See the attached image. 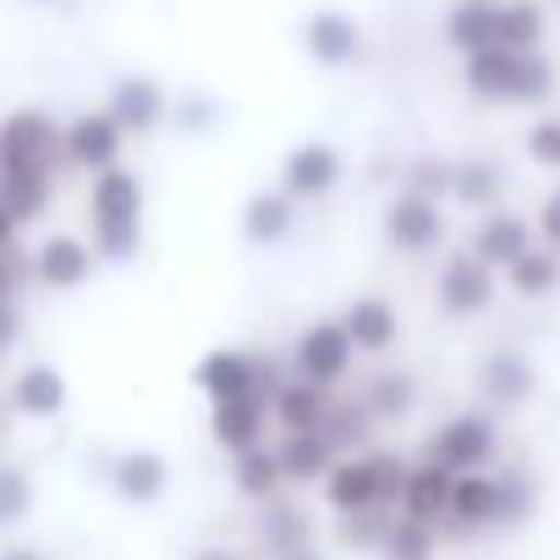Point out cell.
Wrapping results in <instances>:
<instances>
[{
  "mask_svg": "<svg viewBox=\"0 0 560 560\" xmlns=\"http://www.w3.org/2000/svg\"><path fill=\"white\" fill-rule=\"evenodd\" d=\"M287 363L269 358V352H247V347H214L192 363V390L203 401H231V396H264L275 407L280 385H287Z\"/></svg>",
  "mask_w": 560,
  "mask_h": 560,
  "instance_id": "1",
  "label": "cell"
},
{
  "mask_svg": "<svg viewBox=\"0 0 560 560\" xmlns=\"http://www.w3.org/2000/svg\"><path fill=\"white\" fill-rule=\"evenodd\" d=\"M67 165V121L39 105H23L0 127V182L12 176H56Z\"/></svg>",
  "mask_w": 560,
  "mask_h": 560,
  "instance_id": "2",
  "label": "cell"
},
{
  "mask_svg": "<svg viewBox=\"0 0 560 560\" xmlns=\"http://www.w3.org/2000/svg\"><path fill=\"white\" fill-rule=\"evenodd\" d=\"M494 275H500V269L483 264L472 247L445 253L440 280H434V303H440V314H451V319H478V314H489L494 298H500V280H494Z\"/></svg>",
  "mask_w": 560,
  "mask_h": 560,
  "instance_id": "3",
  "label": "cell"
},
{
  "mask_svg": "<svg viewBox=\"0 0 560 560\" xmlns=\"http://www.w3.org/2000/svg\"><path fill=\"white\" fill-rule=\"evenodd\" d=\"M423 456L445 462L451 472H483L500 462V423L489 412H456L423 440Z\"/></svg>",
  "mask_w": 560,
  "mask_h": 560,
  "instance_id": "4",
  "label": "cell"
},
{
  "mask_svg": "<svg viewBox=\"0 0 560 560\" xmlns=\"http://www.w3.org/2000/svg\"><path fill=\"white\" fill-rule=\"evenodd\" d=\"M380 231H385V242H390L396 253L423 258V253H434V247L445 242V203H440V198H429V192L401 187V192L385 203Z\"/></svg>",
  "mask_w": 560,
  "mask_h": 560,
  "instance_id": "5",
  "label": "cell"
},
{
  "mask_svg": "<svg viewBox=\"0 0 560 560\" xmlns=\"http://www.w3.org/2000/svg\"><path fill=\"white\" fill-rule=\"evenodd\" d=\"M352 358H358V347H352L341 314H336V319H314V325H303L298 341H292V374L319 380V385H341V380L352 374Z\"/></svg>",
  "mask_w": 560,
  "mask_h": 560,
  "instance_id": "6",
  "label": "cell"
},
{
  "mask_svg": "<svg viewBox=\"0 0 560 560\" xmlns=\"http://www.w3.org/2000/svg\"><path fill=\"white\" fill-rule=\"evenodd\" d=\"M347 176V160L336 143L325 138H303L287 149V160H280V187H287L298 203H314V198H330Z\"/></svg>",
  "mask_w": 560,
  "mask_h": 560,
  "instance_id": "7",
  "label": "cell"
},
{
  "mask_svg": "<svg viewBox=\"0 0 560 560\" xmlns=\"http://www.w3.org/2000/svg\"><path fill=\"white\" fill-rule=\"evenodd\" d=\"M298 39H303L308 61H319V67H330V72L358 67V61H363V50H369L363 23H358L352 12H336V7L308 12V18H303V28H298Z\"/></svg>",
  "mask_w": 560,
  "mask_h": 560,
  "instance_id": "8",
  "label": "cell"
},
{
  "mask_svg": "<svg viewBox=\"0 0 560 560\" xmlns=\"http://www.w3.org/2000/svg\"><path fill=\"white\" fill-rule=\"evenodd\" d=\"M483 527H505V478L494 467L483 472H456V500L445 516V533H483Z\"/></svg>",
  "mask_w": 560,
  "mask_h": 560,
  "instance_id": "9",
  "label": "cell"
},
{
  "mask_svg": "<svg viewBox=\"0 0 560 560\" xmlns=\"http://www.w3.org/2000/svg\"><path fill=\"white\" fill-rule=\"evenodd\" d=\"M94 264H100L94 242H83V236H72V231H50V236L34 242L39 292H78V287H89Z\"/></svg>",
  "mask_w": 560,
  "mask_h": 560,
  "instance_id": "10",
  "label": "cell"
},
{
  "mask_svg": "<svg viewBox=\"0 0 560 560\" xmlns=\"http://www.w3.org/2000/svg\"><path fill=\"white\" fill-rule=\"evenodd\" d=\"M522 61H527V50H511V45L472 50V56H462V83L483 105H516L522 100Z\"/></svg>",
  "mask_w": 560,
  "mask_h": 560,
  "instance_id": "11",
  "label": "cell"
},
{
  "mask_svg": "<svg viewBox=\"0 0 560 560\" xmlns=\"http://www.w3.org/2000/svg\"><path fill=\"white\" fill-rule=\"evenodd\" d=\"M121 143H127V132H121V121L110 110H78L67 121V165L72 171L100 176V171L121 165Z\"/></svg>",
  "mask_w": 560,
  "mask_h": 560,
  "instance_id": "12",
  "label": "cell"
},
{
  "mask_svg": "<svg viewBox=\"0 0 560 560\" xmlns=\"http://www.w3.org/2000/svg\"><path fill=\"white\" fill-rule=\"evenodd\" d=\"M105 110L121 121V132H127V138H149V132H160V127H165V116H171V94H165L154 78L132 72V78H116V83H110Z\"/></svg>",
  "mask_w": 560,
  "mask_h": 560,
  "instance_id": "13",
  "label": "cell"
},
{
  "mask_svg": "<svg viewBox=\"0 0 560 560\" xmlns=\"http://www.w3.org/2000/svg\"><path fill=\"white\" fill-rule=\"evenodd\" d=\"M275 423V407L253 390V396H231V401H209V440L236 456V451H253L264 445V429Z\"/></svg>",
  "mask_w": 560,
  "mask_h": 560,
  "instance_id": "14",
  "label": "cell"
},
{
  "mask_svg": "<svg viewBox=\"0 0 560 560\" xmlns=\"http://www.w3.org/2000/svg\"><path fill=\"white\" fill-rule=\"evenodd\" d=\"M467 247H472L483 264H494V269L505 275V269L533 247V225H527L522 214H511V209H489V214H478V220H472Z\"/></svg>",
  "mask_w": 560,
  "mask_h": 560,
  "instance_id": "15",
  "label": "cell"
},
{
  "mask_svg": "<svg viewBox=\"0 0 560 560\" xmlns=\"http://www.w3.org/2000/svg\"><path fill=\"white\" fill-rule=\"evenodd\" d=\"M341 325H347V336H352V347L363 358H385L401 341V314L380 292H363V298L341 303Z\"/></svg>",
  "mask_w": 560,
  "mask_h": 560,
  "instance_id": "16",
  "label": "cell"
},
{
  "mask_svg": "<svg viewBox=\"0 0 560 560\" xmlns=\"http://www.w3.org/2000/svg\"><path fill=\"white\" fill-rule=\"evenodd\" d=\"M7 401L18 418H34V423L61 418L67 412V374L56 363H23L7 385Z\"/></svg>",
  "mask_w": 560,
  "mask_h": 560,
  "instance_id": "17",
  "label": "cell"
},
{
  "mask_svg": "<svg viewBox=\"0 0 560 560\" xmlns=\"http://www.w3.org/2000/svg\"><path fill=\"white\" fill-rule=\"evenodd\" d=\"M478 390L489 407L511 412V407H527L538 396V369L522 358V352H489L478 363Z\"/></svg>",
  "mask_w": 560,
  "mask_h": 560,
  "instance_id": "18",
  "label": "cell"
},
{
  "mask_svg": "<svg viewBox=\"0 0 560 560\" xmlns=\"http://www.w3.org/2000/svg\"><path fill=\"white\" fill-rule=\"evenodd\" d=\"M110 489L127 505H154L171 489V462L160 451H149V445H132V451H121L110 462Z\"/></svg>",
  "mask_w": 560,
  "mask_h": 560,
  "instance_id": "19",
  "label": "cell"
},
{
  "mask_svg": "<svg viewBox=\"0 0 560 560\" xmlns=\"http://www.w3.org/2000/svg\"><path fill=\"white\" fill-rule=\"evenodd\" d=\"M253 544H258V555L280 560V555H292V549L314 544V522H308V511H303L298 500H280V494H275V500H264V505H258Z\"/></svg>",
  "mask_w": 560,
  "mask_h": 560,
  "instance_id": "20",
  "label": "cell"
},
{
  "mask_svg": "<svg viewBox=\"0 0 560 560\" xmlns=\"http://www.w3.org/2000/svg\"><path fill=\"white\" fill-rule=\"evenodd\" d=\"M319 489H325V505H330L336 516H352V511L385 505V500H380V478H374L369 451H347V456L330 467V478H325Z\"/></svg>",
  "mask_w": 560,
  "mask_h": 560,
  "instance_id": "21",
  "label": "cell"
},
{
  "mask_svg": "<svg viewBox=\"0 0 560 560\" xmlns=\"http://www.w3.org/2000/svg\"><path fill=\"white\" fill-rule=\"evenodd\" d=\"M451 500H456V472L434 456L412 462V478H407V494H401V511L418 516V522H434L445 533V516H451Z\"/></svg>",
  "mask_w": 560,
  "mask_h": 560,
  "instance_id": "22",
  "label": "cell"
},
{
  "mask_svg": "<svg viewBox=\"0 0 560 560\" xmlns=\"http://www.w3.org/2000/svg\"><path fill=\"white\" fill-rule=\"evenodd\" d=\"M275 445H280V462H287L292 483H325L330 467L341 462V445L325 429H280Z\"/></svg>",
  "mask_w": 560,
  "mask_h": 560,
  "instance_id": "23",
  "label": "cell"
},
{
  "mask_svg": "<svg viewBox=\"0 0 560 560\" xmlns=\"http://www.w3.org/2000/svg\"><path fill=\"white\" fill-rule=\"evenodd\" d=\"M292 225H298V198H292L287 187H258V192H247V203H242V236H247L253 247L287 242Z\"/></svg>",
  "mask_w": 560,
  "mask_h": 560,
  "instance_id": "24",
  "label": "cell"
},
{
  "mask_svg": "<svg viewBox=\"0 0 560 560\" xmlns=\"http://www.w3.org/2000/svg\"><path fill=\"white\" fill-rule=\"evenodd\" d=\"M231 483H236V494L242 500H253V505H264V500H275L280 489H287L292 478H287V462H280V445H253V451H236L231 456Z\"/></svg>",
  "mask_w": 560,
  "mask_h": 560,
  "instance_id": "25",
  "label": "cell"
},
{
  "mask_svg": "<svg viewBox=\"0 0 560 560\" xmlns=\"http://www.w3.org/2000/svg\"><path fill=\"white\" fill-rule=\"evenodd\" d=\"M500 7L505 0H456V7L445 12V45L456 56L500 45Z\"/></svg>",
  "mask_w": 560,
  "mask_h": 560,
  "instance_id": "26",
  "label": "cell"
},
{
  "mask_svg": "<svg viewBox=\"0 0 560 560\" xmlns=\"http://www.w3.org/2000/svg\"><path fill=\"white\" fill-rule=\"evenodd\" d=\"M330 407H336V385L292 374L287 385H280V396H275V423L280 429H325Z\"/></svg>",
  "mask_w": 560,
  "mask_h": 560,
  "instance_id": "27",
  "label": "cell"
},
{
  "mask_svg": "<svg viewBox=\"0 0 560 560\" xmlns=\"http://www.w3.org/2000/svg\"><path fill=\"white\" fill-rule=\"evenodd\" d=\"M143 203H149V192L132 165H110V171L89 176V220L94 214H143Z\"/></svg>",
  "mask_w": 560,
  "mask_h": 560,
  "instance_id": "28",
  "label": "cell"
},
{
  "mask_svg": "<svg viewBox=\"0 0 560 560\" xmlns=\"http://www.w3.org/2000/svg\"><path fill=\"white\" fill-rule=\"evenodd\" d=\"M505 287H511L522 303H544L549 292H560V247H549V242L538 247V242H533V247L505 269Z\"/></svg>",
  "mask_w": 560,
  "mask_h": 560,
  "instance_id": "29",
  "label": "cell"
},
{
  "mask_svg": "<svg viewBox=\"0 0 560 560\" xmlns=\"http://www.w3.org/2000/svg\"><path fill=\"white\" fill-rule=\"evenodd\" d=\"M451 203L472 209V214H489L505 203V171L494 160H456V187H451Z\"/></svg>",
  "mask_w": 560,
  "mask_h": 560,
  "instance_id": "30",
  "label": "cell"
},
{
  "mask_svg": "<svg viewBox=\"0 0 560 560\" xmlns=\"http://www.w3.org/2000/svg\"><path fill=\"white\" fill-rule=\"evenodd\" d=\"M89 242H94L100 264H132L143 253V214H94Z\"/></svg>",
  "mask_w": 560,
  "mask_h": 560,
  "instance_id": "31",
  "label": "cell"
},
{
  "mask_svg": "<svg viewBox=\"0 0 560 560\" xmlns=\"http://www.w3.org/2000/svg\"><path fill=\"white\" fill-rule=\"evenodd\" d=\"M363 396H369V407H374L380 423H407V418L418 412V380H412L407 369H380V374L363 385Z\"/></svg>",
  "mask_w": 560,
  "mask_h": 560,
  "instance_id": "32",
  "label": "cell"
},
{
  "mask_svg": "<svg viewBox=\"0 0 560 560\" xmlns=\"http://www.w3.org/2000/svg\"><path fill=\"white\" fill-rule=\"evenodd\" d=\"M374 429H380V418H374V407H369L363 390H358V396H336V407H330V418H325V434L341 445V456H347V451H369V445H374Z\"/></svg>",
  "mask_w": 560,
  "mask_h": 560,
  "instance_id": "33",
  "label": "cell"
},
{
  "mask_svg": "<svg viewBox=\"0 0 560 560\" xmlns=\"http://www.w3.org/2000/svg\"><path fill=\"white\" fill-rule=\"evenodd\" d=\"M544 39H549L544 0H505V7H500V45H511V50H544Z\"/></svg>",
  "mask_w": 560,
  "mask_h": 560,
  "instance_id": "34",
  "label": "cell"
},
{
  "mask_svg": "<svg viewBox=\"0 0 560 560\" xmlns=\"http://www.w3.org/2000/svg\"><path fill=\"white\" fill-rule=\"evenodd\" d=\"M50 198H56V176H12L7 182V220H12V231H34L39 225V214L50 209Z\"/></svg>",
  "mask_w": 560,
  "mask_h": 560,
  "instance_id": "35",
  "label": "cell"
},
{
  "mask_svg": "<svg viewBox=\"0 0 560 560\" xmlns=\"http://www.w3.org/2000/svg\"><path fill=\"white\" fill-rule=\"evenodd\" d=\"M401 511L396 505H369V511H352V516H336V538L347 544V549H358V555H380L385 549V538H390V522H396Z\"/></svg>",
  "mask_w": 560,
  "mask_h": 560,
  "instance_id": "36",
  "label": "cell"
},
{
  "mask_svg": "<svg viewBox=\"0 0 560 560\" xmlns=\"http://www.w3.org/2000/svg\"><path fill=\"white\" fill-rule=\"evenodd\" d=\"M440 555V527L434 522H418V516H396L390 522V538L380 549V560H434Z\"/></svg>",
  "mask_w": 560,
  "mask_h": 560,
  "instance_id": "37",
  "label": "cell"
},
{
  "mask_svg": "<svg viewBox=\"0 0 560 560\" xmlns=\"http://www.w3.org/2000/svg\"><path fill=\"white\" fill-rule=\"evenodd\" d=\"M401 187H412V192H429V198L451 203V187H456V160H445V154H418V160H407Z\"/></svg>",
  "mask_w": 560,
  "mask_h": 560,
  "instance_id": "38",
  "label": "cell"
},
{
  "mask_svg": "<svg viewBox=\"0 0 560 560\" xmlns=\"http://www.w3.org/2000/svg\"><path fill=\"white\" fill-rule=\"evenodd\" d=\"M369 462H374V478H380V500L401 511V494H407L412 462H407L401 451H385V445H369Z\"/></svg>",
  "mask_w": 560,
  "mask_h": 560,
  "instance_id": "39",
  "label": "cell"
},
{
  "mask_svg": "<svg viewBox=\"0 0 560 560\" xmlns=\"http://www.w3.org/2000/svg\"><path fill=\"white\" fill-rule=\"evenodd\" d=\"M522 149L538 171H560V116H538L522 132Z\"/></svg>",
  "mask_w": 560,
  "mask_h": 560,
  "instance_id": "40",
  "label": "cell"
},
{
  "mask_svg": "<svg viewBox=\"0 0 560 560\" xmlns=\"http://www.w3.org/2000/svg\"><path fill=\"white\" fill-rule=\"evenodd\" d=\"M28 505H34V483H28V472H23V467H7V472H0V522L18 527V522L28 516Z\"/></svg>",
  "mask_w": 560,
  "mask_h": 560,
  "instance_id": "41",
  "label": "cell"
},
{
  "mask_svg": "<svg viewBox=\"0 0 560 560\" xmlns=\"http://www.w3.org/2000/svg\"><path fill=\"white\" fill-rule=\"evenodd\" d=\"M549 94H555V61L544 50H527V61H522V100L516 105H549Z\"/></svg>",
  "mask_w": 560,
  "mask_h": 560,
  "instance_id": "42",
  "label": "cell"
},
{
  "mask_svg": "<svg viewBox=\"0 0 560 560\" xmlns=\"http://www.w3.org/2000/svg\"><path fill=\"white\" fill-rule=\"evenodd\" d=\"M171 116H176V132H187V138H198V132L220 127V105H214V100H203V94L176 100V105H171Z\"/></svg>",
  "mask_w": 560,
  "mask_h": 560,
  "instance_id": "43",
  "label": "cell"
},
{
  "mask_svg": "<svg viewBox=\"0 0 560 560\" xmlns=\"http://www.w3.org/2000/svg\"><path fill=\"white\" fill-rule=\"evenodd\" d=\"M500 478H505V527H516L538 511V483L527 472H500Z\"/></svg>",
  "mask_w": 560,
  "mask_h": 560,
  "instance_id": "44",
  "label": "cell"
},
{
  "mask_svg": "<svg viewBox=\"0 0 560 560\" xmlns=\"http://www.w3.org/2000/svg\"><path fill=\"white\" fill-rule=\"evenodd\" d=\"M538 236H544L549 247H560V187L538 203Z\"/></svg>",
  "mask_w": 560,
  "mask_h": 560,
  "instance_id": "45",
  "label": "cell"
},
{
  "mask_svg": "<svg viewBox=\"0 0 560 560\" xmlns=\"http://www.w3.org/2000/svg\"><path fill=\"white\" fill-rule=\"evenodd\" d=\"M280 560H325V555H319V544H303V549H292V555H280Z\"/></svg>",
  "mask_w": 560,
  "mask_h": 560,
  "instance_id": "46",
  "label": "cell"
},
{
  "mask_svg": "<svg viewBox=\"0 0 560 560\" xmlns=\"http://www.w3.org/2000/svg\"><path fill=\"white\" fill-rule=\"evenodd\" d=\"M192 560H242L236 549H203V555H192Z\"/></svg>",
  "mask_w": 560,
  "mask_h": 560,
  "instance_id": "47",
  "label": "cell"
},
{
  "mask_svg": "<svg viewBox=\"0 0 560 560\" xmlns=\"http://www.w3.org/2000/svg\"><path fill=\"white\" fill-rule=\"evenodd\" d=\"M7 560H45L39 549H7Z\"/></svg>",
  "mask_w": 560,
  "mask_h": 560,
  "instance_id": "48",
  "label": "cell"
}]
</instances>
